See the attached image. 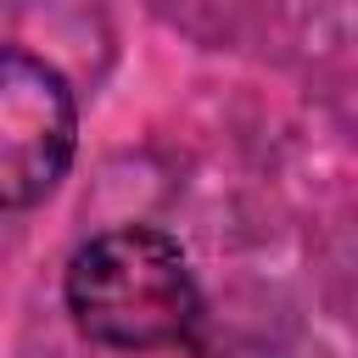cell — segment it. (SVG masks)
Returning <instances> with one entry per match:
<instances>
[{"label":"cell","mask_w":358,"mask_h":358,"mask_svg":"<svg viewBox=\"0 0 358 358\" xmlns=\"http://www.w3.org/2000/svg\"><path fill=\"white\" fill-rule=\"evenodd\" d=\"M62 302L95 347L162 352L201 324V285L185 246L157 224H117L90 235L62 274Z\"/></svg>","instance_id":"cell-1"},{"label":"cell","mask_w":358,"mask_h":358,"mask_svg":"<svg viewBox=\"0 0 358 358\" xmlns=\"http://www.w3.org/2000/svg\"><path fill=\"white\" fill-rule=\"evenodd\" d=\"M78 101L73 84L34 50L0 56V201L6 213L39 207L73 168Z\"/></svg>","instance_id":"cell-2"}]
</instances>
